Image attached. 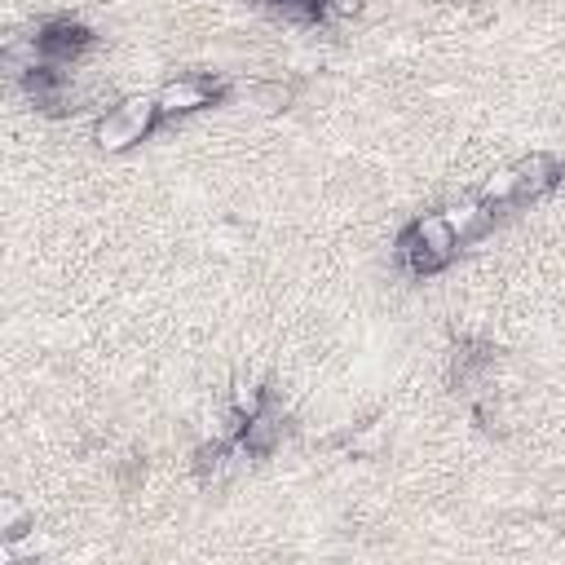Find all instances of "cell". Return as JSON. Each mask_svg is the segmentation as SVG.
<instances>
[{
	"label": "cell",
	"mask_w": 565,
	"mask_h": 565,
	"mask_svg": "<svg viewBox=\"0 0 565 565\" xmlns=\"http://www.w3.org/2000/svg\"><path fill=\"white\" fill-rule=\"evenodd\" d=\"M260 4L287 22H318L327 13V0H260Z\"/></svg>",
	"instance_id": "obj_9"
},
{
	"label": "cell",
	"mask_w": 565,
	"mask_h": 565,
	"mask_svg": "<svg viewBox=\"0 0 565 565\" xmlns=\"http://www.w3.org/2000/svg\"><path fill=\"white\" fill-rule=\"evenodd\" d=\"M269 406V393L256 384V380H238L234 384V397H230V415L243 424V419H252L256 411H265Z\"/></svg>",
	"instance_id": "obj_8"
},
{
	"label": "cell",
	"mask_w": 565,
	"mask_h": 565,
	"mask_svg": "<svg viewBox=\"0 0 565 565\" xmlns=\"http://www.w3.org/2000/svg\"><path fill=\"white\" fill-rule=\"evenodd\" d=\"M362 9V0H327V13H335V18H353Z\"/></svg>",
	"instance_id": "obj_11"
},
{
	"label": "cell",
	"mask_w": 565,
	"mask_h": 565,
	"mask_svg": "<svg viewBox=\"0 0 565 565\" xmlns=\"http://www.w3.org/2000/svg\"><path fill=\"white\" fill-rule=\"evenodd\" d=\"M252 97H256V106H265V110H282V106L291 102V84H260V88H252Z\"/></svg>",
	"instance_id": "obj_10"
},
{
	"label": "cell",
	"mask_w": 565,
	"mask_h": 565,
	"mask_svg": "<svg viewBox=\"0 0 565 565\" xmlns=\"http://www.w3.org/2000/svg\"><path fill=\"white\" fill-rule=\"evenodd\" d=\"M35 49H40V62L49 66H71L75 57H84L93 49V31L75 18H53L35 31Z\"/></svg>",
	"instance_id": "obj_5"
},
{
	"label": "cell",
	"mask_w": 565,
	"mask_h": 565,
	"mask_svg": "<svg viewBox=\"0 0 565 565\" xmlns=\"http://www.w3.org/2000/svg\"><path fill=\"white\" fill-rule=\"evenodd\" d=\"M561 177H565V159L534 150V154H521V159L494 168V172L481 181L477 199H481L490 212H499V207H516V203H530V199L547 194L552 185H561Z\"/></svg>",
	"instance_id": "obj_1"
},
{
	"label": "cell",
	"mask_w": 565,
	"mask_h": 565,
	"mask_svg": "<svg viewBox=\"0 0 565 565\" xmlns=\"http://www.w3.org/2000/svg\"><path fill=\"white\" fill-rule=\"evenodd\" d=\"M159 119H163V115H159L154 97H124V102H115V106L93 124V137H97L102 150H128V146H137L141 137H150V128H154Z\"/></svg>",
	"instance_id": "obj_3"
},
{
	"label": "cell",
	"mask_w": 565,
	"mask_h": 565,
	"mask_svg": "<svg viewBox=\"0 0 565 565\" xmlns=\"http://www.w3.org/2000/svg\"><path fill=\"white\" fill-rule=\"evenodd\" d=\"M225 93H230V84L216 75H177L154 93V106H159V115H194V110L216 106Z\"/></svg>",
	"instance_id": "obj_4"
},
{
	"label": "cell",
	"mask_w": 565,
	"mask_h": 565,
	"mask_svg": "<svg viewBox=\"0 0 565 565\" xmlns=\"http://www.w3.org/2000/svg\"><path fill=\"white\" fill-rule=\"evenodd\" d=\"M459 247H463V243L455 238V230H450V221H446L441 212H424V216H415V221L402 230V238H397V256H402V265H406L411 274H419V278L446 269V265L455 260Z\"/></svg>",
	"instance_id": "obj_2"
},
{
	"label": "cell",
	"mask_w": 565,
	"mask_h": 565,
	"mask_svg": "<svg viewBox=\"0 0 565 565\" xmlns=\"http://www.w3.org/2000/svg\"><path fill=\"white\" fill-rule=\"evenodd\" d=\"M234 441L243 446V455H269V450L282 441V415H274L269 406L256 411L252 419L238 424V437H234Z\"/></svg>",
	"instance_id": "obj_6"
},
{
	"label": "cell",
	"mask_w": 565,
	"mask_h": 565,
	"mask_svg": "<svg viewBox=\"0 0 565 565\" xmlns=\"http://www.w3.org/2000/svg\"><path fill=\"white\" fill-rule=\"evenodd\" d=\"M441 216L450 221V230H455V238H459V243H472V238H481V234L490 230V221H494V212H490L481 199H463V203H450V207H441Z\"/></svg>",
	"instance_id": "obj_7"
}]
</instances>
